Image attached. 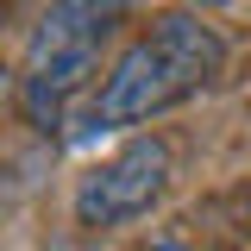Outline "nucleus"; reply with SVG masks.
<instances>
[{"label":"nucleus","mask_w":251,"mask_h":251,"mask_svg":"<svg viewBox=\"0 0 251 251\" xmlns=\"http://www.w3.org/2000/svg\"><path fill=\"white\" fill-rule=\"evenodd\" d=\"M170 188V145L157 132H138L126 138L113 157H100L88 176L75 182V220L82 226H126V220L151 214Z\"/></svg>","instance_id":"nucleus-3"},{"label":"nucleus","mask_w":251,"mask_h":251,"mask_svg":"<svg viewBox=\"0 0 251 251\" xmlns=\"http://www.w3.org/2000/svg\"><path fill=\"white\" fill-rule=\"evenodd\" d=\"M188 6H214V0H188Z\"/></svg>","instance_id":"nucleus-5"},{"label":"nucleus","mask_w":251,"mask_h":251,"mask_svg":"<svg viewBox=\"0 0 251 251\" xmlns=\"http://www.w3.org/2000/svg\"><path fill=\"white\" fill-rule=\"evenodd\" d=\"M220 75H226V38L201 13H157L100 75V88L88 100V126H100V132L145 126L195 100L201 88H214Z\"/></svg>","instance_id":"nucleus-1"},{"label":"nucleus","mask_w":251,"mask_h":251,"mask_svg":"<svg viewBox=\"0 0 251 251\" xmlns=\"http://www.w3.org/2000/svg\"><path fill=\"white\" fill-rule=\"evenodd\" d=\"M120 13H126L120 0H50L44 6L25 44V63H19V113L38 132H57L69 120V100L94 82L100 44Z\"/></svg>","instance_id":"nucleus-2"},{"label":"nucleus","mask_w":251,"mask_h":251,"mask_svg":"<svg viewBox=\"0 0 251 251\" xmlns=\"http://www.w3.org/2000/svg\"><path fill=\"white\" fill-rule=\"evenodd\" d=\"M138 251H188V245L176 239V232H163V239H151V245H138Z\"/></svg>","instance_id":"nucleus-4"}]
</instances>
